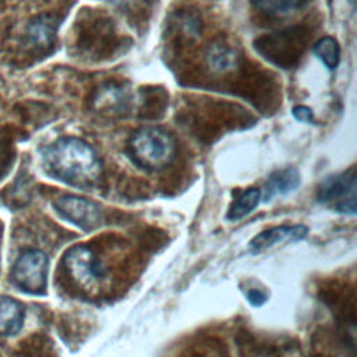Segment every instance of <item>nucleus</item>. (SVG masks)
Instances as JSON below:
<instances>
[{
    "label": "nucleus",
    "mask_w": 357,
    "mask_h": 357,
    "mask_svg": "<svg viewBox=\"0 0 357 357\" xmlns=\"http://www.w3.org/2000/svg\"><path fill=\"white\" fill-rule=\"evenodd\" d=\"M47 172L67 184L91 187L102 176L100 160L85 141L77 137H63L43 151Z\"/></svg>",
    "instance_id": "1"
},
{
    "label": "nucleus",
    "mask_w": 357,
    "mask_h": 357,
    "mask_svg": "<svg viewBox=\"0 0 357 357\" xmlns=\"http://www.w3.org/2000/svg\"><path fill=\"white\" fill-rule=\"evenodd\" d=\"M128 151L138 166L148 170H160L174 159L176 141L163 128L142 127L130 137Z\"/></svg>",
    "instance_id": "2"
},
{
    "label": "nucleus",
    "mask_w": 357,
    "mask_h": 357,
    "mask_svg": "<svg viewBox=\"0 0 357 357\" xmlns=\"http://www.w3.org/2000/svg\"><path fill=\"white\" fill-rule=\"evenodd\" d=\"M49 258L40 250H26L17 258L11 279L14 284L29 294H43L47 287Z\"/></svg>",
    "instance_id": "3"
},
{
    "label": "nucleus",
    "mask_w": 357,
    "mask_h": 357,
    "mask_svg": "<svg viewBox=\"0 0 357 357\" xmlns=\"http://www.w3.org/2000/svg\"><path fill=\"white\" fill-rule=\"evenodd\" d=\"M317 199L339 213L354 215L357 202L354 167L324 178L318 187Z\"/></svg>",
    "instance_id": "4"
},
{
    "label": "nucleus",
    "mask_w": 357,
    "mask_h": 357,
    "mask_svg": "<svg viewBox=\"0 0 357 357\" xmlns=\"http://www.w3.org/2000/svg\"><path fill=\"white\" fill-rule=\"evenodd\" d=\"M63 265L70 276L81 287H91L105 276V269L95 252L84 245L70 247L63 257Z\"/></svg>",
    "instance_id": "5"
},
{
    "label": "nucleus",
    "mask_w": 357,
    "mask_h": 357,
    "mask_svg": "<svg viewBox=\"0 0 357 357\" xmlns=\"http://www.w3.org/2000/svg\"><path fill=\"white\" fill-rule=\"evenodd\" d=\"M53 208L64 220L84 231L96 229L102 222V208L78 195H63L53 202Z\"/></svg>",
    "instance_id": "6"
},
{
    "label": "nucleus",
    "mask_w": 357,
    "mask_h": 357,
    "mask_svg": "<svg viewBox=\"0 0 357 357\" xmlns=\"http://www.w3.org/2000/svg\"><path fill=\"white\" fill-rule=\"evenodd\" d=\"M297 42H300V36L294 33L293 29H287L259 39L257 46L265 54V57L273 63L279 66H290L291 59L298 57L303 47V45Z\"/></svg>",
    "instance_id": "7"
},
{
    "label": "nucleus",
    "mask_w": 357,
    "mask_h": 357,
    "mask_svg": "<svg viewBox=\"0 0 357 357\" xmlns=\"http://www.w3.org/2000/svg\"><path fill=\"white\" fill-rule=\"evenodd\" d=\"M308 229L304 225H282L261 231L251 238L248 248L251 252H262L276 244L291 243L305 238Z\"/></svg>",
    "instance_id": "8"
},
{
    "label": "nucleus",
    "mask_w": 357,
    "mask_h": 357,
    "mask_svg": "<svg viewBox=\"0 0 357 357\" xmlns=\"http://www.w3.org/2000/svg\"><path fill=\"white\" fill-rule=\"evenodd\" d=\"M301 183V177L297 169L284 167L280 170H275L266 180L264 192H261V198L268 202L276 195H286L298 188Z\"/></svg>",
    "instance_id": "9"
},
{
    "label": "nucleus",
    "mask_w": 357,
    "mask_h": 357,
    "mask_svg": "<svg viewBox=\"0 0 357 357\" xmlns=\"http://www.w3.org/2000/svg\"><path fill=\"white\" fill-rule=\"evenodd\" d=\"M25 319V307L10 296L0 294V336L17 335Z\"/></svg>",
    "instance_id": "10"
},
{
    "label": "nucleus",
    "mask_w": 357,
    "mask_h": 357,
    "mask_svg": "<svg viewBox=\"0 0 357 357\" xmlns=\"http://www.w3.org/2000/svg\"><path fill=\"white\" fill-rule=\"evenodd\" d=\"M237 53L227 45L211 43L205 52V61L213 73H227L237 66Z\"/></svg>",
    "instance_id": "11"
},
{
    "label": "nucleus",
    "mask_w": 357,
    "mask_h": 357,
    "mask_svg": "<svg viewBox=\"0 0 357 357\" xmlns=\"http://www.w3.org/2000/svg\"><path fill=\"white\" fill-rule=\"evenodd\" d=\"M56 33V24L49 15L33 18L26 28L28 40L36 47H46L53 42Z\"/></svg>",
    "instance_id": "12"
},
{
    "label": "nucleus",
    "mask_w": 357,
    "mask_h": 357,
    "mask_svg": "<svg viewBox=\"0 0 357 357\" xmlns=\"http://www.w3.org/2000/svg\"><path fill=\"white\" fill-rule=\"evenodd\" d=\"M261 199V191L258 188H247L243 192H240L236 199L231 202L229 211H227V219L230 220H238L251 213L254 211Z\"/></svg>",
    "instance_id": "13"
},
{
    "label": "nucleus",
    "mask_w": 357,
    "mask_h": 357,
    "mask_svg": "<svg viewBox=\"0 0 357 357\" xmlns=\"http://www.w3.org/2000/svg\"><path fill=\"white\" fill-rule=\"evenodd\" d=\"M312 53L328 70H335L339 64L340 49L332 36H324L318 39L312 46Z\"/></svg>",
    "instance_id": "14"
},
{
    "label": "nucleus",
    "mask_w": 357,
    "mask_h": 357,
    "mask_svg": "<svg viewBox=\"0 0 357 357\" xmlns=\"http://www.w3.org/2000/svg\"><path fill=\"white\" fill-rule=\"evenodd\" d=\"M95 103L102 110L116 112L126 107L127 95L123 88L116 85H109L107 88H103L99 91L98 96L95 98Z\"/></svg>",
    "instance_id": "15"
},
{
    "label": "nucleus",
    "mask_w": 357,
    "mask_h": 357,
    "mask_svg": "<svg viewBox=\"0 0 357 357\" xmlns=\"http://www.w3.org/2000/svg\"><path fill=\"white\" fill-rule=\"evenodd\" d=\"M250 3L257 10L271 17L289 15L298 6V0H250Z\"/></svg>",
    "instance_id": "16"
},
{
    "label": "nucleus",
    "mask_w": 357,
    "mask_h": 357,
    "mask_svg": "<svg viewBox=\"0 0 357 357\" xmlns=\"http://www.w3.org/2000/svg\"><path fill=\"white\" fill-rule=\"evenodd\" d=\"M291 113H293L294 119L298 120V121H301V123L311 124V123L314 121V114H312L311 109L307 107V106H301V105L294 106L293 110H291Z\"/></svg>",
    "instance_id": "17"
},
{
    "label": "nucleus",
    "mask_w": 357,
    "mask_h": 357,
    "mask_svg": "<svg viewBox=\"0 0 357 357\" xmlns=\"http://www.w3.org/2000/svg\"><path fill=\"white\" fill-rule=\"evenodd\" d=\"M247 298L252 305H262L266 301V294L258 289H250L247 291Z\"/></svg>",
    "instance_id": "18"
},
{
    "label": "nucleus",
    "mask_w": 357,
    "mask_h": 357,
    "mask_svg": "<svg viewBox=\"0 0 357 357\" xmlns=\"http://www.w3.org/2000/svg\"><path fill=\"white\" fill-rule=\"evenodd\" d=\"M0 357H1V356H0Z\"/></svg>",
    "instance_id": "19"
}]
</instances>
